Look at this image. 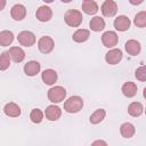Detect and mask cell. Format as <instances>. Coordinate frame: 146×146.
<instances>
[{
    "mask_svg": "<svg viewBox=\"0 0 146 146\" xmlns=\"http://www.w3.org/2000/svg\"><path fill=\"white\" fill-rule=\"evenodd\" d=\"M10 65V56L8 51H3L0 55V71H6Z\"/></svg>",
    "mask_w": 146,
    "mask_h": 146,
    "instance_id": "26",
    "label": "cell"
},
{
    "mask_svg": "<svg viewBox=\"0 0 146 146\" xmlns=\"http://www.w3.org/2000/svg\"><path fill=\"white\" fill-rule=\"evenodd\" d=\"M6 7V0H0V11Z\"/></svg>",
    "mask_w": 146,
    "mask_h": 146,
    "instance_id": "31",
    "label": "cell"
},
{
    "mask_svg": "<svg viewBox=\"0 0 146 146\" xmlns=\"http://www.w3.org/2000/svg\"><path fill=\"white\" fill-rule=\"evenodd\" d=\"M35 35L31 31H22L17 35V41L21 46L24 47H32L35 43Z\"/></svg>",
    "mask_w": 146,
    "mask_h": 146,
    "instance_id": "4",
    "label": "cell"
},
{
    "mask_svg": "<svg viewBox=\"0 0 146 146\" xmlns=\"http://www.w3.org/2000/svg\"><path fill=\"white\" fill-rule=\"evenodd\" d=\"M42 1H44L46 3H51V2H54V0H42Z\"/></svg>",
    "mask_w": 146,
    "mask_h": 146,
    "instance_id": "33",
    "label": "cell"
},
{
    "mask_svg": "<svg viewBox=\"0 0 146 146\" xmlns=\"http://www.w3.org/2000/svg\"><path fill=\"white\" fill-rule=\"evenodd\" d=\"M143 112H144V106H143V104L139 103V102H132V103H130V105L128 106V113H129L131 116H133V117L140 116V115L143 114Z\"/></svg>",
    "mask_w": 146,
    "mask_h": 146,
    "instance_id": "21",
    "label": "cell"
},
{
    "mask_svg": "<svg viewBox=\"0 0 146 146\" xmlns=\"http://www.w3.org/2000/svg\"><path fill=\"white\" fill-rule=\"evenodd\" d=\"M124 48H125L127 52H128L129 55H131V56H137V55L140 52V50H141L140 43H139L137 40H133V39L128 40V41L125 42Z\"/></svg>",
    "mask_w": 146,
    "mask_h": 146,
    "instance_id": "16",
    "label": "cell"
},
{
    "mask_svg": "<svg viewBox=\"0 0 146 146\" xmlns=\"http://www.w3.org/2000/svg\"><path fill=\"white\" fill-rule=\"evenodd\" d=\"M46 119L49 121H57L62 115V110L56 105H49L44 112Z\"/></svg>",
    "mask_w": 146,
    "mask_h": 146,
    "instance_id": "14",
    "label": "cell"
},
{
    "mask_svg": "<svg viewBox=\"0 0 146 146\" xmlns=\"http://www.w3.org/2000/svg\"><path fill=\"white\" fill-rule=\"evenodd\" d=\"M8 52H9L10 59H13L15 63H21L25 58V52L21 47H11Z\"/></svg>",
    "mask_w": 146,
    "mask_h": 146,
    "instance_id": "17",
    "label": "cell"
},
{
    "mask_svg": "<svg viewBox=\"0 0 146 146\" xmlns=\"http://www.w3.org/2000/svg\"><path fill=\"white\" fill-rule=\"evenodd\" d=\"M89 26L92 31L95 32H100L102 30H104L105 27V21L100 17V16H95L90 19L89 22Z\"/></svg>",
    "mask_w": 146,
    "mask_h": 146,
    "instance_id": "23",
    "label": "cell"
},
{
    "mask_svg": "<svg viewBox=\"0 0 146 146\" xmlns=\"http://www.w3.org/2000/svg\"><path fill=\"white\" fill-rule=\"evenodd\" d=\"M100 10L105 17H113L117 13V3L114 0H105L100 7Z\"/></svg>",
    "mask_w": 146,
    "mask_h": 146,
    "instance_id": "7",
    "label": "cell"
},
{
    "mask_svg": "<svg viewBox=\"0 0 146 146\" xmlns=\"http://www.w3.org/2000/svg\"><path fill=\"white\" fill-rule=\"evenodd\" d=\"M105 115H106V112H105V110H103V108H98V110H96L91 115H90V123H92V124H98V123H100L104 119H105Z\"/></svg>",
    "mask_w": 146,
    "mask_h": 146,
    "instance_id": "25",
    "label": "cell"
},
{
    "mask_svg": "<svg viewBox=\"0 0 146 146\" xmlns=\"http://www.w3.org/2000/svg\"><path fill=\"white\" fill-rule=\"evenodd\" d=\"M83 1H87V0H83Z\"/></svg>",
    "mask_w": 146,
    "mask_h": 146,
    "instance_id": "35",
    "label": "cell"
},
{
    "mask_svg": "<svg viewBox=\"0 0 146 146\" xmlns=\"http://www.w3.org/2000/svg\"><path fill=\"white\" fill-rule=\"evenodd\" d=\"M135 132H136L135 125L130 122H125L120 127V133L123 138H131L135 135Z\"/></svg>",
    "mask_w": 146,
    "mask_h": 146,
    "instance_id": "22",
    "label": "cell"
},
{
    "mask_svg": "<svg viewBox=\"0 0 146 146\" xmlns=\"http://www.w3.org/2000/svg\"><path fill=\"white\" fill-rule=\"evenodd\" d=\"M81 8H82V11H83L84 14H87V15H95V14L98 11V9H99L97 2L94 1V0L83 1Z\"/></svg>",
    "mask_w": 146,
    "mask_h": 146,
    "instance_id": "18",
    "label": "cell"
},
{
    "mask_svg": "<svg viewBox=\"0 0 146 146\" xmlns=\"http://www.w3.org/2000/svg\"><path fill=\"white\" fill-rule=\"evenodd\" d=\"M62 2H65V3H68V2H71L72 0H60Z\"/></svg>",
    "mask_w": 146,
    "mask_h": 146,
    "instance_id": "34",
    "label": "cell"
},
{
    "mask_svg": "<svg viewBox=\"0 0 146 146\" xmlns=\"http://www.w3.org/2000/svg\"><path fill=\"white\" fill-rule=\"evenodd\" d=\"M130 25H131L130 19H129L127 16H124V15L117 16V17L114 19V27H115L117 31L124 32V31L129 30Z\"/></svg>",
    "mask_w": 146,
    "mask_h": 146,
    "instance_id": "12",
    "label": "cell"
},
{
    "mask_svg": "<svg viewBox=\"0 0 146 146\" xmlns=\"http://www.w3.org/2000/svg\"><path fill=\"white\" fill-rule=\"evenodd\" d=\"M30 119L33 123H41L43 120V113L39 108H33L30 113Z\"/></svg>",
    "mask_w": 146,
    "mask_h": 146,
    "instance_id": "28",
    "label": "cell"
},
{
    "mask_svg": "<svg viewBox=\"0 0 146 146\" xmlns=\"http://www.w3.org/2000/svg\"><path fill=\"white\" fill-rule=\"evenodd\" d=\"M10 16L15 21H22L26 16V8L22 3H16L10 9Z\"/></svg>",
    "mask_w": 146,
    "mask_h": 146,
    "instance_id": "9",
    "label": "cell"
},
{
    "mask_svg": "<svg viewBox=\"0 0 146 146\" xmlns=\"http://www.w3.org/2000/svg\"><path fill=\"white\" fill-rule=\"evenodd\" d=\"M54 47H55V42H54L52 38H50V36L44 35V36L40 38L39 41H38V48H39V50L42 54H49V52H51L52 49H54Z\"/></svg>",
    "mask_w": 146,
    "mask_h": 146,
    "instance_id": "6",
    "label": "cell"
},
{
    "mask_svg": "<svg viewBox=\"0 0 146 146\" xmlns=\"http://www.w3.org/2000/svg\"><path fill=\"white\" fill-rule=\"evenodd\" d=\"M123 57V54H122V50L119 49V48H113L111 49L110 51L106 52L105 55V60L107 64L110 65H115V64H119L121 62Z\"/></svg>",
    "mask_w": 146,
    "mask_h": 146,
    "instance_id": "8",
    "label": "cell"
},
{
    "mask_svg": "<svg viewBox=\"0 0 146 146\" xmlns=\"http://www.w3.org/2000/svg\"><path fill=\"white\" fill-rule=\"evenodd\" d=\"M83 107V99L80 96H71L64 103V110L67 113H78Z\"/></svg>",
    "mask_w": 146,
    "mask_h": 146,
    "instance_id": "2",
    "label": "cell"
},
{
    "mask_svg": "<svg viewBox=\"0 0 146 146\" xmlns=\"http://www.w3.org/2000/svg\"><path fill=\"white\" fill-rule=\"evenodd\" d=\"M13 41H14V33L11 31L5 30V31L0 32V46L7 47V46L11 44Z\"/></svg>",
    "mask_w": 146,
    "mask_h": 146,
    "instance_id": "24",
    "label": "cell"
},
{
    "mask_svg": "<svg viewBox=\"0 0 146 146\" xmlns=\"http://www.w3.org/2000/svg\"><path fill=\"white\" fill-rule=\"evenodd\" d=\"M64 21L71 27H79L83 21L82 13L75 9H68L64 15Z\"/></svg>",
    "mask_w": 146,
    "mask_h": 146,
    "instance_id": "1",
    "label": "cell"
},
{
    "mask_svg": "<svg viewBox=\"0 0 146 146\" xmlns=\"http://www.w3.org/2000/svg\"><path fill=\"white\" fill-rule=\"evenodd\" d=\"M35 16H36L38 21H40V22H48L52 17V10L48 6H40L36 9Z\"/></svg>",
    "mask_w": 146,
    "mask_h": 146,
    "instance_id": "10",
    "label": "cell"
},
{
    "mask_svg": "<svg viewBox=\"0 0 146 146\" xmlns=\"http://www.w3.org/2000/svg\"><path fill=\"white\" fill-rule=\"evenodd\" d=\"M119 36L114 31H106L102 35V43L106 48H114L117 44Z\"/></svg>",
    "mask_w": 146,
    "mask_h": 146,
    "instance_id": "5",
    "label": "cell"
},
{
    "mask_svg": "<svg viewBox=\"0 0 146 146\" xmlns=\"http://www.w3.org/2000/svg\"><path fill=\"white\" fill-rule=\"evenodd\" d=\"M41 78L44 84L47 86H52L57 81V72L52 68H47L41 73Z\"/></svg>",
    "mask_w": 146,
    "mask_h": 146,
    "instance_id": "11",
    "label": "cell"
},
{
    "mask_svg": "<svg viewBox=\"0 0 146 146\" xmlns=\"http://www.w3.org/2000/svg\"><path fill=\"white\" fill-rule=\"evenodd\" d=\"M66 97V90L62 86H55L48 90V99L51 103H60Z\"/></svg>",
    "mask_w": 146,
    "mask_h": 146,
    "instance_id": "3",
    "label": "cell"
},
{
    "mask_svg": "<svg viewBox=\"0 0 146 146\" xmlns=\"http://www.w3.org/2000/svg\"><path fill=\"white\" fill-rule=\"evenodd\" d=\"M144 0H129V2L131 3V5H133V6H137V5H140L141 2H143Z\"/></svg>",
    "mask_w": 146,
    "mask_h": 146,
    "instance_id": "30",
    "label": "cell"
},
{
    "mask_svg": "<svg viewBox=\"0 0 146 146\" xmlns=\"http://www.w3.org/2000/svg\"><path fill=\"white\" fill-rule=\"evenodd\" d=\"M133 23L137 27H145L146 26V11L143 10L138 13L133 18Z\"/></svg>",
    "mask_w": 146,
    "mask_h": 146,
    "instance_id": "27",
    "label": "cell"
},
{
    "mask_svg": "<svg viewBox=\"0 0 146 146\" xmlns=\"http://www.w3.org/2000/svg\"><path fill=\"white\" fill-rule=\"evenodd\" d=\"M137 84L135 82H131V81H128L125 83H123L122 86V94L128 97V98H131L133 96H136L137 94Z\"/></svg>",
    "mask_w": 146,
    "mask_h": 146,
    "instance_id": "19",
    "label": "cell"
},
{
    "mask_svg": "<svg viewBox=\"0 0 146 146\" xmlns=\"http://www.w3.org/2000/svg\"><path fill=\"white\" fill-rule=\"evenodd\" d=\"M89 36H90L89 30L79 29V30H76V31L73 33L72 39H73V41H75V42H78V43H82V42L87 41V40L89 39Z\"/></svg>",
    "mask_w": 146,
    "mask_h": 146,
    "instance_id": "20",
    "label": "cell"
},
{
    "mask_svg": "<svg viewBox=\"0 0 146 146\" xmlns=\"http://www.w3.org/2000/svg\"><path fill=\"white\" fill-rule=\"evenodd\" d=\"M41 70V65L36 60H30L24 65V72L29 76H34L36 75Z\"/></svg>",
    "mask_w": 146,
    "mask_h": 146,
    "instance_id": "15",
    "label": "cell"
},
{
    "mask_svg": "<svg viewBox=\"0 0 146 146\" xmlns=\"http://www.w3.org/2000/svg\"><path fill=\"white\" fill-rule=\"evenodd\" d=\"M136 78H137V80H139L141 82L146 81V67L144 65L136 70Z\"/></svg>",
    "mask_w": 146,
    "mask_h": 146,
    "instance_id": "29",
    "label": "cell"
},
{
    "mask_svg": "<svg viewBox=\"0 0 146 146\" xmlns=\"http://www.w3.org/2000/svg\"><path fill=\"white\" fill-rule=\"evenodd\" d=\"M97 144H103V145H106V143H105V141H103V140H97V141H94V143H92V145H97Z\"/></svg>",
    "mask_w": 146,
    "mask_h": 146,
    "instance_id": "32",
    "label": "cell"
},
{
    "mask_svg": "<svg viewBox=\"0 0 146 146\" xmlns=\"http://www.w3.org/2000/svg\"><path fill=\"white\" fill-rule=\"evenodd\" d=\"M3 112L7 116L9 117H18L21 115V107L14 103V102H9L5 105L3 107Z\"/></svg>",
    "mask_w": 146,
    "mask_h": 146,
    "instance_id": "13",
    "label": "cell"
}]
</instances>
